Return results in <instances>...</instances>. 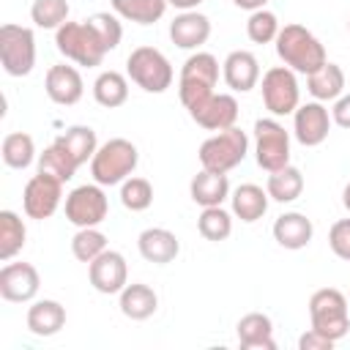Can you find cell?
Returning a JSON list of instances; mask_svg holds the SVG:
<instances>
[{
    "mask_svg": "<svg viewBox=\"0 0 350 350\" xmlns=\"http://www.w3.org/2000/svg\"><path fill=\"white\" fill-rule=\"evenodd\" d=\"M276 55H279V60L287 66V68H293L295 74H304V77H309V74H314L317 68H323L325 63H328V55H325V46L320 44V38L312 33V30H306L304 25H284L282 30H279V36H276Z\"/></svg>",
    "mask_w": 350,
    "mask_h": 350,
    "instance_id": "cell-1",
    "label": "cell"
},
{
    "mask_svg": "<svg viewBox=\"0 0 350 350\" xmlns=\"http://www.w3.org/2000/svg\"><path fill=\"white\" fill-rule=\"evenodd\" d=\"M139 164V150L126 137H112L98 145L96 156L90 159V175L98 186H120Z\"/></svg>",
    "mask_w": 350,
    "mask_h": 350,
    "instance_id": "cell-2",
    "label": "cell"
},
{
    "mask_svg": "<svg viewBox=\"0 0 350 350\" xmlns=\"http://www.w3.org/2000/svg\"><path fill=\"white\" fill-rule=\"evenodd\" d=\"M55 46L66 60H71L77 66H88V68L101 66V60L107 55L104 41L98 38L96 27L88 19H82V22L68 19L66 25H60L55 30Z\"/></svg>",
    "mask_w": 350,
    "mask_h": 350,
    "instance_id": "cell-3",
    "label": "cell"
},
{
    "mask_svg": "<svg viewBox=\"0 0 350 350\" xmlns=\"http://www.w3.org/2000/svg\"><path fill=\"white\" fill-rule=\"evenodd\" d=\"M219 82V60L211 52H191L183 66H180V77H178V96L180 104L186 109L197 107L200 101H205L211 93H216Z\"/></svg>",
    "mask_w": 350,
    "mask_h": 350,
    "instance_id": "cell-4",
    "label": "cell"
},
{
    "mask_svg": "<svg viewBox=\"0 0 350 350\" xmlns=\"http://www.w3.org/2000/svg\"><path fill=\"white\" fill-rule=\"evenodd\" d=\"M126 77L145 93H164L172 85V63L156 46H137L126 57Z\"/></svg>",
    "mask_w": 350,
    "mask_h": 350,
    "instance_id": "cell-5",
    "label": "cell"
},
{
    "mask_svg": "<svg viewBox=\"0 0 350 350\" xmlns=\"http://www.w3.org/2000/svg\"><path fill=\"white\" fill-rule=\"evenodd\" d=\"M249 153V137L243 129L230 126L224 131H216L213 137H208L200 145V167L211 170V172H230L235 170Z\"/></svg>",
    "mask_w": 350,
    "mask_h": 350,
    "instance_id": "cell-6",
    "label": "cell"
},
{
    "mask_svg": "<svg viewBox=\"0 0 350 350\" xmlns=\"http://www.w3.org/2000/svg\"><path fill=\"white\" fill-rule=\"evenodd\" d=\"M347 295L336 287H320L309 298V320L312 328L325 334L328 339L339 342L350 328V312H347Z\"/></svg>",
    "mask_w": 350,
    "mask_h": 350,
    "instance_id": "cell-7",
    "label": "cell"
},
{
    "mask_svg": "<svg viewBox=\"0 0 350 350\" xmlns=\"http://www.w3.org/2000/svg\"><path fill=\"white\" fill-rule=\"evenodd\" d=\"M0 63L8 77H27L36 66V36L30 27L5 22L0 27Z\"/></svg>",
    "mask_w": 350,
    "mask_h": 350,
    "instance_id": "cell-8",
    "label": "cell"
},
{
    "mask_svg": "<svg viewBox=\"0 0 350 350\" xmlns=\"http://www.w3.org/2000/svg\"><path fill=\"white\" fill-rule=\"evenodd\" d=\"M254 161L265 172L290 164V131L276 118L254 120Z\"/></svg>",
    "mask_w": 350,
    "mask_h": 350,
    "instance_id": "cell-9",
    "label": "cell"
},
{
    "mask_svg": "<svg viewBox=\"0 0 350 350\" xmlns=\"http://www.w3.org/2000/svg\"><path fill=\"white\" fill-rule=\"evenodd\" d=\"M260 90H262V104L265 109L273 115V118H284V115H293L301 104V85H298V77L293 68L287 66H273L262 74V82H260Z\"/></svg>",
    "mask_w": 350,
    "mask_h": 350,
    "instance_id": "cell-10",
    "label": "cell"
},
{
    "mask_svg": "<svg viewBox=\"0 0 350 350\" xmlns=\"http://www.w3.org/2000/svg\"><path fill=\"white\" fill-rule=\"evenodd\" d=\"M109 213V202L104 194V186L85 183L66 194V219L74 227H98Z\"/></svg>",
    "mask_w": 350,
    "mask_h": 350,
    "instance_id": "cell-11",
    "label": "cell"
},
{
    "mask_svg": "<svg viewBox=\"0 0 350 350\" xmlns=\"http://www.w3.org/2000/svg\"><path fill=\"white\" fill-rule=\"evenodd\" d=\"M63 200V183L52 175H44V172H36L27 183H25V191H22V208L30 219H49L57 205Z\"/></svg>",
    "mask_w": 350,
    "mask_h": 350,
    "instance_id": "cell-12",
    "label": "cell"
},
{
    "mask_svg": "<svg viewBox=\"0 0 350 350\" xmlns=\"http://www.w3.org/2000/svg\"><path fill=\"white\" fill-rule=\"evenodd\" d=\"M331 112L325 109L323 101H306L298 104V109L293 112V134L304 148H317L328 139L331 131Z\"/></svg>",
    "mask_w": 350,
    "mask_h": 350,
    "instance_id": "cell-13",
    "label": "cell"
},
{
    "mask_svg": "<svg viewBox=\"0 0 350 350\" xmlns=\"http://www.w3.org/2000/svg\"><path fill=\"white\" fill-rule=\"evenodd\" d=\"M88 279L96 293L101 295H118L129 284V265L126 257L115 249L101 252L90 265H88Z\"/></svg>",
    "mask_w": 350,
    "mask_h": 350,
    "instance_id": "cell-14",
    "label": "cell"
},
{
    "mask_svg": "<svg viewBox=\"0 0 350 350\" xmlns=\"http://www.w3.org/2000/svg\"><path fill=\"white\" fill-rule=\"evenodd\" d=\"M41 276L30 262H5L0 268V298L11 304H27L36 298Z\"/></svg>",
    "mask_w": 350,
    "mask_h": 350,
    "instance_id": "cell-15",
    "label": "cell"
},
{
    "mask_svg": "<svg viewBox=\"0 0 350 350\" xmlns=\"http://www.w3.org/2000/svg\"><path fill=\"white\" fill-rule=\"evenodd\" d=\"M189 118L208 131H224L238 123V101L232 93H211L205 101L189 109Z\"/></svg>",
    "mask_w": 350,
    "mask_h": 350,
    "instance_id": "cell-16",
    "label": "cell"
},
{
    "mask_svg": "<svg viewBox=\"0 0 350 350\" xmlns=\"http://www.w3.org/2000/svg\"><path fill=\"white\" fill-rule=\"evenodd\" d=\"M44 90L49 96V101L60 104V107H71L82 98L85 93V82H82V74L74 68V66H66V63H55L46 68V77H44Z\"/></svg>",
    "mask_w": 350,
    "mask_h": 350,
    "instance_id": "cell-17",
    "label": "cell"
},
{
    "mask_svg": "<svg viewBox=\"0 0 350 350\" xmlns=\"http://www.w3.org/2000/svg\"><path fill=\"white\" fill-rule=\"evenodd\" d=\"M224 85L235 93H249L260 82V60L249 49H232L221 63Z\"/></svg>",
    "mask_w": 350,
    "mask_h": 350,
    "instance_id": "cell-18",
    "label": "cell"
},
{
    "mask_svg": "<svg viewBox=\"0 0 350 350\" xmlns=\"http://www.w3.org/2000/svg\"><path fill=\"white\" fill-rule=\"evenodd\" d=\"M273 241L282 246V249H290V252H298L304 246L312 243V235H314V224L306 213H298V211H287L282 216H276L273 227Z\"/></svg>",
    "mask_w": 350,
    "mask_h": 350,
    "instance_id": "cell-19",
    "label": "cell"
},
{
    "mask_svg": "<svg viewBox=\"0 0 350 350\" xmlns=\"http://www.w3.org/2000/svg\"><path fill=\"white\" fill-rule=\"evenodd\" d=\"M170 38L180 49H200L211 38V19L200 11H180L170 22Z\"/></svg>",
    "mask_w": 350,
    "mask_h": 350,
    "instance_id": "cell-20",
    "label": "cell"
},
{
    "mask_svg": "<svg viewBox=\"0 0 350 350\" xmlns=\"http://www.w3.org/2000/svg\"><path fill=\"white\" fill-rule=\"evenodd\" d=\"M137 249H139L142 260H148L153 265H167L180 254V241L175 232H170L164 227H148L139 232Z\"/></svg>",
    "mask_w": 350,
    "mask_h": 350,
    "instance_id": "cell-21",
    "label": "cell"
},
{
    "mask_svg": "<svg viewBox=\"0 0 350 350\" xmlns=\"http://www.w3.org/2000/svg\"><path fill=\"white\" fill-rule=\"evenodd\" d=\"M235 334H238V345L243 350H276V342H273V323L268 314L262 312H249L238 320L235 325Z\"/></svg>",
    "mask_w": 350,
    "mask_h": 350,
    "instance_id": "cell-22",
    "label": "cell"
},
{
    "mask_svg": "<svg viewBox=\"0 0 350 350\" xmlns=\"http://www.w3.org/2000/svg\"><path fill=\"white\" fill-rule=\"evenodd\" d=\"M118 306L123 312V317L129 320H148L156 314L159 309V295L150 284H142V282H131L126 284L120 293H118Z\"/></svg>",
    "mask_w": 350,
    "mask_h": 350,
    "instance_id": "cell-23",
    "label": "cell"
},
{
    "mask_svg": "<svg viewBox=\"0 0 350 350\" xmlns=\"http://www.w3.org/2000/svg\"><path fill=\"white\" fill-rule=\"evenodd\" d=\"M189 194L197 205L211 208V205H221L230 197V180L227 172H211V170H200L191 183H189Z\"/></svg>",
    "mask_w": 350,
    "mask_h": 350,
    "instance_id": "cell-24",
    "label": "cell"
},
{
    "mask_svg": "<svg viewBox=\"0 0 350 350\" xmlns=\"http://www.w3.org/2000/svg\"><path fill=\"white\" fill-rule=\"evenodd\" d=\"M66 325V306L52 298L33 301L27 309V328L36 336H55Z\"/></svg>",
    "mask_w": 350,
    "mask_h": 350,
    "instance_id": "cell-25",
    "label": "cell"
},
{
    "mask_svg": "<svg viewBox=\"0 0 350 350\" xmlns=\"http://www.w3.org/2000/svg\"><path fill=\"white\" fill-rule=\"evenodd\" d=\"M268 191L257 183H241L232 194H230V202H232V213L246 221V224H254L257 219L265 216L268 211Z\"/></svg>",
    "mask_w": 350,
    "mask_h": 350,
    "instance_id": "cell-26",
    "label": "cell"
},
{
    "mask_svg": "<svg viewBox=\"0 0 350 350\" xmlns=\"http://www.w3.org/2000/svg\"><path fill=\"white\" fill-rule=\"evenodd\" d=\"M306 90L312 93L314 101H336L345 93V71L336 63H325L314 74L306 77Z\"/></svg>",
    "mask_w": 350,
    "mask_h": 350,
    "instance_id": "cell-27",
    "label": "cell"
},
{
    "mask_svg": "<svg viewBox=\"0 0 350 350\" xmlns=\"http://www.w3.org/2000/svg\"><path fill=\"white\" fill-rule=\"evenodd\" d=\"M265 191H268V197H271L273 202H282V205L295 202V200L301 197V191H304V175H301V170L293 167V164H287V167H282V170L268 172Z\"/></svg>",
    "mask_w": 350,
    "mask_h": 350,
    "instance_id": "cell-28",
    "label": "cell"
},
{
    "mask_svg": "<svg viewBox=\"0 0 350 350\" xmlns=\"http://www.w3.org/2000/svg\"><path fill=\"white\" fill-rule=\"evenodd\" d=\"M55 142L63 145L79 167L88 164L98 150V139H96V131L90 126H68L63 134L55 137Z\"/></svg>",
    "mask_w": 350,
    "mask_h": 350,
    "instance_id": "cell-29",
    "label": "cell"
},
{
    "mask_svg": "<svg viewBox=\"0 0 350 350\" xmlns=\"http://www.w3.org/2000/svg\"><path fill=\"white\" fill-rule=\"evenodd\" d=\"M109 3L120 19L137 22V25H153L170 8V0H109Z\"/></svg>",
    "mask_w": 350,
    "mask_h": 350,
    "instance_id": "cell-30",
    "label": "cell"
},
{
    "mask_svg": "<svg viewBox=\"0 0 350 350\" xmlns=\"http://www.w3.org/2000/svg\"><path fill=\"white\" fill-rule=\"evenodd\" d=\"M93 98L96 104L107 107V109H115V107H123L129 101V79L120 74V71H101L93 82Z\"/></svg>",
    "mask_w": 350,
    "mask_h": 350,
    "instance_id": "cell-31",
    "label": "cell"
},
{
    "mask_svg": "<svg viewBox=\"0 0 350 350\" xmlns=\"http://www.w3.org/2000/svg\"><path fill=\"white\" fill-rule=\"evenodd\" d=\"M25 238H27V227H25V221L19 219V213H14V211H0V260H3V262L14 260V257L22 252Z\"/></svg>",
    "mask_w": 350,
    "mask_h": 350,
    "instance_id": "cell-32",
    "label": "cell"
},
{
    "mask_svg": "<svg viewBox=\"0 0 350 350\" xmlns=\"http://www.w3.org/2000/svg\"><path fill=\"white\" fill-rule=\"evenodd\" d=\"M77 170H79V164H77V161L71 159V153H68L63 145H57V142H52L49 148H44V153H38V172L52 175V178H57L60 183H68Z\"/></svg>",
    "mask_w": 350,
    "mask_h": 350,
    "instance_id": "cell-33",
    "label": "cell"
},
{
    "mask_svg": "<svg viewBox=\"0 0 350 350\" xmlns=\"http://www.w3.org/2000/svg\"><path fill=\"white\" fill-rule=\"evenodd\" d=\"M3 161L11 167V170H25L33 164L36 159V142L27 131H11L3 137Z\"/></svg>",
    "mask_w": 350,
    "mask_h": 350,
    "instance_id": "cell-34",
    "label": "cell"
},
{
    "mask_svg": "<svg viewBox=\"0 0 350 350\" xmlns=\"http://www.w3.org/2000/svg\"><path fill=\"white\" fill-rule=\"evenodd\" d=\"M197 230L205 241H227L230 232H232V216L221 208V205H211V208H202L200 219H197Z\"/></svg>",
    "mask_w": 350,
    "mask_h": 350,
    "instance_id": "cell-35",
    "label": "cell"
},
{
    "mask_svg": "<svg viewBox=\"0 0 350 350\" xmlns=\"http://www.w3.org/2000/svg\"><path fill=\"white\" fill-rule=\"evenodd\" d=\"M101 252H107V235L98 227H77L74 238H71V254L79 262H93Z\"/></svg>",
    "mask_w": 350,
    "mask_h": 350,
    "instance_id": "cell-36",
    "label": "cell"
},
{
    "mask_svg": "<svg viewBox=\"0 0 350 350\" xmlns=\"http://www.w3.org/2000/svg\"><path fill=\"white\" fill-rule=\"evenodd\" d=\"M68 0H33L30 19L41 30H57L60 25L68 22Z\"/></svg>",
    "mask_w": 350,
    "mask_h": 350,
    "instance_id": "cell-37",
    "label": "cell"
},
{
    "mask_svg": "<svg viewBox=\"0 0 350 350\" xmlns=\"http://www.w3.org/2000/svg\"><path fill=\"white\" fill-rule=\"evenodd\" d=\"M120 202L123 208L139 213V211H148L153 205V186L148 178H126L120 183Z\"/></svg>",
    "mask_w": 350,
    "mask_h": 350,
    "instance_id": "cell-38",
    "label": "cell"
},
{
    "mask_svg": "<svg viewBox=\"0 0 350 350\" xmlns=\"http://www.w3.org/2000/svg\"><path fill=\"white\" fill-rule=\"evenodd\" d=\"M279 30H282V25H279V19H276L273 11L260 8V11H252L249 14L246 36H249L252 44H271V41H276Z\"/></svg>",
    "mask_w": 350,
    "mask_h": 350,
    "instance_id": "cell-39",
    "label": "cell"
},
{
    "mask_svg": "<svg viewBox=\"0 0 350 350\" xmlns=\"http://www.w3.org/2000/svg\"><path fill=\"white\" fill-rule=\"evenodd\" d=\"M88 22L96 27L98 38L104 41L107 52L118 49L120 38H123V25H120V16L118 14H109V11H96L93 16H88Z\"/></svg>",
    "mask_w": 350,
    "mask_h": 350,
    "instance_id": "cell-40",
    "label": "cell"
},
{
    "mask_svg": "<svg viewBox=\"0 0 350 350\" xmlns=\"http://www.w3.org/2000/svg\"><path fill=\"white\" fill-rule=\"evenodd\" d=\"M328 246H331V252L339 260L350 262V219H339V221L331 224V230H328Z\"/></svg>",
    "mask_w": 350,
    "mask_h": 350,
    "instance_id": "cell-41",
    "label": "cell"
},
{
    "mask_svg": "<svg viewBox=\"0 0 350 350\" xmlns=\"http://www.w3.org/2000/svg\"><path fill=\"white\" fill-rule=\"evenodd\" d=\"M334 345H336L334 339H328L325 334H320L314 328H309L298 336V350H331Z\"/></svg>",
    "mask_w": 350,
    "mask_h": 350,
    "instance_id": "cell-42",
    "label": "cell"
},
{
    "mask_svg": "<svg viewBox=\"0 0 350 350\" xmlns=\"http://www.w3.org/2000/svg\"><path fill=\"white\" fill-rule=\"evenodd\" d=\"M331 120L339 129H350V93H342L331 107Z\"/></svg>",
    "mask_w": 350,
    "mask_h": 350,
    "instance_id": "cell-43",
    "label": "cell"
},
{
    "mask_svg": "<svg viewBox=\"0 0 350 350\" xmlns=\"http://www.w3.org/2000/svg\"><path fill=\"white\" fill-rule=\"evenodd\" d=\"M238 8H243V11H260V8H265L268 5V0H232Z\"/></svg>",
    "mask_w": 350,
    "mask_h": 350,
    "instance_id": "cell-44",
    "label": "cell"
},
{
    "mask_svg": "<svg viewBox=\"0 0 350 350\" xmlns=\"http://www.w3.org/2000/svg\"><path fill=\"white\" fill-rule=\"evenodd\" d=\"M200 3L202 0H170V5H175L178 11H197Z\"/></svg>",
    "mask_w": 350,
    "mask_h": 350,
    "instance_id": "cell-45",
    "label": "cell"
},
{
    "mask_svg": "<svg viewBox=\"0 0 350 350\" xmlns=\"http://www.w3.org/2000/svg\"><path fill=\"white\" fill-rule=\"evenodd\" d=\"M342 205L350 211V180L345 183V189H342Z\"/></svg>",
    "mask_w": 350,
    "mask_h": 350,
    "instance_id": "cell-46",
    "label": "cell"
},
{
    "mask_svg": "<svg viewBox=\"0 0 350 350\" xmlns=\"http://www.w3.org/2000/svg\"><path fill=\"white\" fill-rule=\"evenodd\" d=\"M347 30H350V19H347Z\"/></svg>",
    "mask_w": 350,
    "mask_h": 350,
    "instance_id": "cell-47",
    "label": "cell"
},
{
    "mask_svg": "<svg viewBox=\"0 0 350 350\" xmlns=\"http://www.w3.org/2000/svg\"><path fill=\"white\" fill-rule=\"evenodd\" d=\"M347 301H350V298H347Z\"/></svg>",
    "mask_w": 350,
    "mask_h": 350,
    "instance_id": "cell-48",
    "label": "cell"
}]
</instances>
